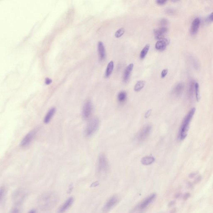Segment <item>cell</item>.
Here are the masks:
<instances>
[{"mask_svg": "<svg viewBox=\"0 0 213 213\" xmlns=\"http://www.w3.org/2000/svg\"><path fill=\"white\" fill-rule=\"evenodd\" d=\"M166 12L167 14H172L173 13L174 10L171 9V8H168V9H166Z\"/></svg>", "mask_w": 213, "mask_h": 213, "instance_id": "33", "label": "cell"}, {"mask_svg": "<svg viewBox=\"0 0 213 213\" xmlns=\"http://www.w3.org/2000/svg\"><path fill=\"white\" fill-rule=\"evenodd\" d=\"M5 189L4 187H2L0 190V201L2 204L5 199Z\"/></svg>", "mask_w": 213, "mask_h": 213, "instance_id": "25", "label": "cell"}, {"mask_svg": "<svg viewBox=\"0 0 213 213\" xmlns=\"http://www.w3.org/2000/svg\"><path fill=\"white\" fill-rule=\"evenodd\" d=\"M152 126L150 124H146L139 131L135 137L137 142H141L145 140L150 135Z\"/></svg>", "mask_w": 213, "mask_h": 213, "instance_id": "4", "label": "cell"}, {"mask_svg": "<svg viewBox=\"0 0 213 213\" xmlns=\"http://www.w3.org/2000/svg\"><path fill=\"white\" fill-rule=\"evenodd\" d=\"M23 193L24 192H22L21 191H18L16 193L14 197H15L16 200L17 202H18H18H20L24 199V193Z\"/></svg>", "mask_w": 213, "mask_h": 213, "instance_id": "24", "label": "cell"}, {"mask_svg": "<svg viewBox=\"0 0 213 213\" xmlns=\"http://www.w3.org/2000/svg\"><path fill=\"white\" fill-rule=\"evenodd\" d=\"M74 202V198L70 197L58 209L57 213H64L67 211L68 209L71 206Z\"/></svg>", "mask_w": 213, "mask_h": 213, "instance_id": "12", "label": "cell"}, {"mask_svg": "<svg viewBox=\"0 0 213 213\" xmlns=\"http://www.w3.org/2000/svg\"><path fill=\"white\" fill-rule=\"evenodd\" d=\"M119 200L120 198L118 196L116 195H113L105 203L103 207V211L105 212H108L118 203Z\"/></svg>", "mask_w": 213, "mask_h": 213, "instance_id": "6", "label": "cell"}, {"mask_svg": "<svg viewBox=\"0 0 213 213\" xmlns=\"http://www.w3.org/2000/svg\"><path fill=\"white\" fill-rule=\"evenodd\" d=\"M109 164L108 160L105 154L99 155L97 164V171L100 175H105L108 171Z\"/></svg>", "mask_w": 213, "mask_h": 213, "instance_id": "3", "label": "cell"}, {"mask_svg": "<svg viewBox=\"0 0 213 213\" xmlns=\"http://www.w3.org/2000/svg\"><path fill=\"white\" fill-rule=\"evenodd\" d=\"M114 62L112 61H110L108 64L105 74V77L106 78H108L111 75L114 69Z\"/></svg>", "mask_w": 213, "mask_h": 213, "instance_id": "19", "label": "cell"}, {"mask_svg": "<svg viewBox=\"0 0 213 213\" xmlns=\"http://www.w3.org/2000/svg\"><path fill=\"white\" fill-rule=\"evenodd\" d=\"M133 68L134 64L133 63H131L126 67L124 70L123 76V81L124 83H126L129 80Z\"/></svg>", "mask_w": 213, "mask_h": 213, "instance_id": "14", "label": "cell"}, {"mask_svg": "<svg viewBox=\"0 0 213 213\" xmlns=\"http://www.w3.org/2000/svg\"><path fill=\"white\" fill-rule=\"evenodd\" d=\"M195 93L196 99L198 101H199L200 99L199 89V85L197 82H195Z\"/></svg>", "mask_w": 213, "mask_h": 213, "instance_id": "27", "label": "cell"}, {"mask_svg": "<svg viewBox=\"0 0 213 213\" xmlns=\"http://www.w3.org/2000/svg\"><path fill=\"white\" fill-rule=\"evenodd\" d=\"M155 161L154 157L151 156H147L144 157L141 160V163L144 165H150L153 163Z\"/></svg>", "mask_w": 213, "mask_h": 213, "instance_id": "18", "label": "cell"}, {"mask_svg": "<svg viewBox=\"0 0 213 213\" xmlns=\"http://www.w3.org/2000/svg\"><path fill=\"white\" fill-rule=\"evenodd\" d=\"M98 51L99 53V60L102 61L106 57L105 49L103 43L99 41L98 43Z\"/></svg>", "mask_w": 213, "mask_h": 213, "instance_id": "15", "label": "cell"}, {"mask_svg": "<svg viewBox=\"0 0 213 213\" xmlns=\"http://www.w3.org/2000/svg\"><path fill=\"white\" fill-rule=\"evenodd\" d=\"M195 112V109L193 108L188 112L185 117L182 123L179 134V137L181 140L185 139L187 135V133L189 128L190 123L192 120Z\"/></svg>", "mask_w": 213, "mask_h": 213, "instance_id": "2", "label": "cell"}, {"mask_svg": "<svg viewBox=\"0 0 213 213\" xmlns=\"http://www.w3.org/2000/svg\"><path fill=\"white\" fill-rule=\"evenodd\" d=\"M145 82L143 80L139 81L135 85V91L136 92H139L141 91L145 86Z\"/></svg>", "mask_w": 213, "mask_h": 213, "instance_id": "23", "label": "cell"}, {"mask_svg": "<svg viewBox=\"0 0 213 213\" xmlns=\"http://www.w3.org/2000/svg\"><path fill=\"white\" fill-rule=\"evenodd\" d=\"M125 32V29L124 28H122L118 30L115 33V36L116 38H120L122 37Z\"/></svg>", "mask_w": 213, "mask_h": 213, "instance_id": "26", "label": "cell"}, {"mask_svg": "<svg viewBox=\"0 0 213 213\" xmlns=\"http://www.w3.org/2000/svg\"><path fill=\"white\" fill-rule=\"evenodd\" d=\"M10 213H20V211L17 208H14L12 209Z\"/></svg>", "mask_w": 213, "mask_h": 213, "instance_id": "31", "label": "cell"}, {"mask_svg": "<svg viewBox=\"0 0 213 213\" xmlns=\"http://www.w3.org/2000/svg\"><path fill=\"white\" fill-rule=\"evenodd\" d=\"M170 43V41L166 38L158 40L155 45V48L160 51H162L166 49V46Z\"/></svg>", "mask_w": 213, "mask_h": 213, "instance_id": "11", "label": "cell"}, {"mask_svg": "<svg viewBox=\"0 0 213 213\" xmlns=\"http://www.w3.org/2000/svg\"><path fill=\"white\" fill-rule=\"evenodd\" d=\"M184 85L182 82L178 83L173 90L172 93L176 97H179L182 95L184 91Z\"/></svg>", "mask_w": 213, "mask_h": 213, "instance_id": "13", "label": "cell"}, {"mask_svg": "<svg viewBox=\"0 0 213 213\" xmlns=\"http://www.w3.org/2000/svg\"><path fill=\"white\" fill-rule=\"evenodd\" d=\"M168 23V20L166 18H162L160 21V25L162 26V27H165V26L167 25Z\"/></svg>", "mask_w": 213, "mask_h": 213, "instance_id": "28", "label": "cell"}, {"mask_svg": "<svg viewBox=\"0 0 213 213\" xmlns=\"http://www.w3.org/2000/svg\"><path fill=\"white\" fill-rule=\"evenodd\" d=\"M93 110V105L90 100H87L84 105L82 109V116L84 118L87 119L91 117Z\"/></svg>", "mask_w": 213, "mask_h": 213, "instance_id": "9", "label": "cell"}, {"mask_svg": "<svg viewBox=\"0 0 213 213\" xmlns=\"http://www.w3.org/2000/svg\"><path fill=\"white\" fill-rule=\"evenodd\" d=\"M168 70L167 69H164L161 72V77L162 78H164L166 75H167V73H168Z\"/></svg>", "mask_w": 213, "mask_h": 213, "instance_id": "30", "label": "cell"}, {"mask_svg": "<svg viewBox=\"0 0 213 213\" xmlns=\"http://www.w3.org/2000/svg\"><path fill=\"white\" fill-rule=\"evenodd\" d=\"M166 2H167V1L166 0H157L156 1V3L160 5H162L165 4Z\"/></svg>", "mask_w": 213, "mask_h": 213, "instance_id": "29", "label": "cell"}, {"mask_svg": "<svg viewBox=\"0 0 213 213\" xmlns=\"http://www.w3.org/2000/svg\"><path fill=\"white\" fill-rule=\"evenodd\" d=\"M28 213H36V211L34 210H32L31 211H30Z\"/></svg>", "mask_w": 213, "mask_h": 213, "instance_id": "35", "label": "cell"}, {"mask_svg": "<svg viewBox=\"0 0 213 213\" xmlns=\"http://www.w3.org/2000/svg\"><path fill=\"white\" fill-rule=\"evenodd\" d=\"M149 47H150L149 44H147L143 48L140 54V57L141 59H143L145 58L149 50Z\"/></svg>", "mask_w": 213, "mask_h": 213, "instance_id": "22", "label": "cell"}, {"mask_svg": "<svg viewBox=\"0 0 213 213\" xmlns=\"http://www.w3.org/2000/svg\"><path fill=\"white\" fill-rule=\"evenodd\" d=\"M156 197H157V194L155 193H152L148 196L139 204L138 206L139 210L142 211L146 209L154 201Z\"/></svg>", "mask_w": 213, "mask_h": 213, "instance_id": "7", "label": "cell"}, {"mask_svg": "<svg viewBox=\"0 0 213 213\" xmlns=\"http://www.w3.org/2000/svg\"><path fill=\"white\" fill-rule=\"evenodd\" d=\"M208 20L210 22H213V12L210 14L208 18Z\"/></svg>", "mask_w": 213, "mask_h": 213, "instance_id": "32", "label": "cell"}, {"mask_svg": "<svg viewBox=\"0 0 213 213\" xmlns=\"http://www.w3.org/2000/svg\"><path fill=\"white\" fill-rule=\"evenodd\" d=\"M167 31L168 29L166 27H161L159 28L154 30V33L155 39L158 40L164 39Z\"/></svg>", "mask_w": 213, "mask_h": 213, "instance_id": "10", "label": "cell"}, {"mask_svg": "<svg viewBox=\"0 0 213 213\" xmlns=\"http://www.w3.org/2000/svg\"><path fill=\"white\" fill-rule=\"evenodd\" d=\"M200 24V20L199 18H195L193 20L191 24L190 32L191 34H194L197 33Z\"/></svg>", "mask_w": 213, "mask_h": 213, "instance_id": "16", "label": "cell"}, {"mask_svg": "<svg viewBox=\"0 0 213 213\" xmlns=\"http://www.w3.org/2000/svg\"><path fill=\"white\" fill-rule=\"evenodd\" d=\"M56 112V108H52L51 109L49 110L48 112H47V114L45 115V117L44 120V122L45 124H48L50 122L51 120L55 114Z\"/></svg>", "mask_w": 213, "mask_h": 213, "instance_id": "17", "label": "cell"}, {"mask_svg": "<svg viewBox=\"0 0 213 213\" xmlns=\"http://www.w3.org/2000/svg\"><path fill=\"white\" fill-rule=\"evenodd\" d=\"M127 98V94L124 91H121L119 93L118 96V101L119 103H122L126 101Z\"/></svg>", "mask_w": 213, "mask_h": 213, "instance_id": "21", "label": "cell"}, {"mask_svg": "<svg viewBox=\"0 0 213 213\" xmlns=\"http://www.w3.org/2000/svg\"><path fill=\"white\" fill-rule=\"evenodd\" d=\"M59 197L53 191H47L40 195L38 199L39 207L42 210L47 211L53 208L57 204Z\"/></svg>", "mask_w": 213, "mask_h": 213, "instance_id": "1", "label": "cell"}, {"mask_svg": "<svg viewBox=\"0 0 213 213\" xmlns=\"http://www.w3.org/2000/svg\"><path fill=\"white\" fill-rule=\"evenodd\" d=\"M37 131H38V130L37 129H34L26 135L25 137L23 139L22 141H21V143H20V146L22 147H25L29 145L31 143L33 139L35 137L36 133H37Z\"/></svg>", "mask_w": 213, "mask_h": 213, "instance_id": "8", "label": "cell"}, {"mask_svg": "<svg viewBox=\"0 0 213 213\" xmlns=\"http://www.w3.org/2000/svg\"><path fill=\"white\" fill-rule=\"evenodd\" d=\"M195 82L191 81L190 82L188 90V94L189 98H192L193 96V94L195 93Z\"/></svg>", "mask_w": 213, "mask_h": 213, "instance_id": "20", "label": "cell"}, {"mask_svg": "<svg viewBox=\"0 0 213 213\" xmlns=\"http://www.w3.org/2000/svg\"><path fill=\"white\" fill-rule=\"evenodd\" d=\"M52 82V80H51V79L47 78L46 79V80H45V83H46V84L47 85H49L50 84H51V83Z\"/></svg>", "mask_w": 213, "mask_h": 213, "instance_id": "34", "label": "cell"}, {"mask_svg": "<svg viewBox=\"0 0 213 213\" xmlns=\"http://www.w3.org/2000/svg\"><path fill=\"white\" fill-rule=\"evenodd\" d=\"M99 124V119L95 118L91 120L88 124L85 130V135L87 137H90L96 132Z\"/></svg>", "mask_w": 213, "mask_h": 213, "instance_id": "5", "label": "cell"}]
</instances>
